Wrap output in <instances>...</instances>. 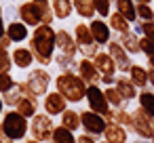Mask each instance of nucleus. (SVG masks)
<instances>
[{
	"label": "nucleus",
	"mask_w": 154,
	"mask_h": 143,
	"mask_svg": "<svg viewBox=\"0 0 154 143\" xmlns=\"http://www.w3.org/2000/svg\"><path fill=\"white\" fill-rule=\"evenodd\" d=\"M30 49L36 57V63L40 67H49L55 61V51H57V30L51 25H38L32 30V40Z\"/></svg>",
	"instance_id": "f257e3e1"
},
{
	"label": "nucleus",
	"mask_w": 154,
	"mask_h": 143,
	"mask_svg": "<svg viewBox=\"0 0 154 143\" xmlns=\"http://www.w3.org/2000/svg\"><path fill=\"white\" fill-rule=\"evenodd\" d=\"M53 82H55V91L61 93L68 103H80L82 99H87L89 84L76 72H59Z\"/></svg>",
	"instance_id": "f03ea898"
},
{
	"label": "nucleus",
	"mask_w": 154,
	"mask_h": 143,
	"mask_svg": "<svg viewBox=\"0 0 154 143\" xmlns=\"http://www.w3.org/2000/svg\"><path fill=\"white\" fill-rule=\"evenodd\" d=\"M0 126L5 130V137L15 143H23L30 135V120L21 116L17 109H9L0 120Z\"/></svg>",
	"instance_id": "7ed1b4c3"
},
{
	"label": "nucleus",
	"mask_w": 154,
	"mask_h": 143,
	"mask_svg": "<svg viewBox=\"0 0 154 143\" xmlns=\"http://www.w3.org/2000/svg\"><path fill=\"white\" fill-rule=\"evenodd\" d=\"M53 130H55V122H53V118L49 114H36L30 120V135L36 141L49 143L51 137H53Z\"/></svg>",
	"instance_id": "20e7f679"
},
{
	"label": "nucleus",
	"mask_w": 154,
	"mask_h": 143,
	"mask_svg": "<svg viewBox=\"0 0 154 143\" xmlns=\"http://www.w3.org/2000/svg\"><path fill=\"white\" fill-rule=\"evenodd\" d=\"M26 80H28L32 93H34L38 99H42V97L49 93V86H51V82H53V76L49 74L47 67H32V70L28 72V78H26Z\"/></svg>",
	"instance_id": "39448f33"
},
{
	"label": "nucleus",
	"mask_w": 154,
	"mask_h": 143,
	"mask_svg": "<svg viewBox=\"0 0 154 143\" xmlns=\"http://www.w3.org/2000/svg\"><path fill=\"white\" fill-rule=\"evenodd\" d=\"M87 103H89L91 112H97L101 116L112 112V107H110V103L106 99V91L99 84H89V88H87Z\"/></svg>",
	"instance_id": "423d86ee"
},
{
	"label": "nucleus",
	"mask_w": 154,
	"mask_h": 143,
	"mask_svg": "<svg viewBox=\"0 0 154 143\" xmlns=\"http://www.w3.org/2000/svg\"><path fill=\"white\" fill-rule=\"evenodd\" d=\"M80 122H82V130H85V133H89V135H93V137L103 135V133H106V128H108V120H106L101 114L91 112V109L80 112Z\"/></svg>",
	"instance_id": "0eeeda50"
},
{
	"label": "nucleus",
	"mask_w": 154,
	"mask_h": 143,
	"mask_svg": "<svg viewBox=\"0 0 154 143\" xmlns=\"http://www.w3.org/2000/svg\"><path fill=\"white\" fill-rule=\"evenodd\" d=\"M17 13H19V21H23L28 28H38V25H42V17H40V7H38V2H34V0H28V2H21L19 4V9H17Z\"/></svg>",
	"instance_id": "6e6552de"
},
{
	"label": "nucleus",
	"mask_w": 154,
	"mask_h": 143,
	"mask_svg": "<svg viewBox=\"0 0 154 143\" xmlns=\"http://www.w3.org/2000/svg\"><path fill=\"white\" fill-rule=\"evenodd\" d=\"M42 109H45V114H49L51 118H55V116H61L68 109V101H66V97L61 93H57V91L51 93L49 91L42 97Z\"/></svg>",
	"instance_id": "1a4fd4ad"
},
{
	"label": "nucleus",
	"mask_w": 154,
	"mask_h": 143,
	"mask_svg": "<svg viewBox=\"0 0 154 143\" xmlns=\"http://www.w3.org/2000/svg\"><path fill=\"white\" fill-rule=\"evenodd\" d=\"M108 53H110V57L114 59L116 70H120V72H131L133 63H131L129 53L122 49V44H120V42H116V40L112 42V40H110V44H108Z\"/></svg>",
	"instance_id": "9d476101"
},
{
	"label": "nucleus",
	"mask_w": 154,
	"mask_h": 143,
	"mask_svg": "<svg viewBox=\"0 0 154 143\" xmlns=\"http://www.w3.org/2000/svg\"><path fill=\"white\" fill-rule=\"evenodd\" d=\"M76 74H78L87 84H99V82H101V74H99V70L95 67L93 59H87V57H82V59L78 61V65H76Z\"/></svg>",
	"instance_id": "9b49d317"
},
{
	"label": "nucleus",
	"mask_w": 154,
	"mask_h": 143,
	"mask_svg": "<svg viewBox=\"0 0 154 143\" xmlns=\"http://www.w3.org/2000/svg\"><path fill=\"white\" fill-rule=\"evenodd\" d=\"M11 55H13V65L17 70H23V72L32 70V65L36 61V57H34V53H32L30 46H15L11 51Z\"/></svg>",
	"instance_id": "f8f14e48"
},
{
	"label": "nucleus",
	"mask_w": 154,
	"mask_h": 143,
	"mask_svg": "<svg viewBox=\"0 0 154 143\" xmlns=\"http://www.w3.org/2000/svg\"><path fill=\"white\" fill-rule=\"evenodd\" d=\"M91 34H93V38H95V42L101 46V44H110V38H112V28H110V23H106L101 17H95V19H91Z\"/></svg>",
	"instance_id": "ddd939ff"
},
{
	"label": "nucleus",
	"mask_w": 154,
	"mask_h": 143,
	"mask_svg": "<svg viewBox=\"0 0 154 143\" xmlns=\"http://www.w3.org/2000/svg\"><path fill=\"white\" fill-rule=\"evenodd\" d=\"M57 51L68 55V57H76L78 53V44L74 40V36L68 30H57Z\"/></svg>",
	"instance_id": "4468645a"
},
{
	"label": "nucleus",
	"mask_w": 154,
	"mask_h": 143,
	"mask_svg": "<svg viewBox=\"0 0 154 143\" xmlns=\"http://www.w3.org/2000/svg\"><path fill=\"white\" fill-rule=\"evenodd\" d=\"M7 36L15 42H23L30 38V28L23 23V21H9L7 23Z\"/></svg>",
	"instance_id": "2eb2a0df"
},
{
	"label": "nucleus",
	"mask_w": 154,
	"mask_h": 143,
	"mask_svg": "<svg viewBox=\"0 0 154 143\" xmlns=\"http://www.w3.org/2000/svg\"><path fill=\"white\" fill-rule=\"evenodd\" d=\"M93 63H95V67L99 70V74L101 76H114V72H116V63H114V59L110 57V53H97L95 57H93Z\"/></svg>",
	"instance_id": "dca6fc26"
},
{
	"label": "nucleus",
	"mask_w": 154,
	"mask_h": 143,
	"mask_svg": "<svg viewBox=\"0 0 154 143\" xmlns=\"http://www.w3.org/2000/svg\"><path fill=\"white\" fill-rule=\"evenodd\" d=\"M103 141L108 143H127V130L118 122H108V128L103 133Z\"/></svg>",
	"instance_id": "f3484780"
},
{
	"label": "nucleus",
	"mask_w": 154,
	"mask_h": 143,
	"mask_svg": "<svg viewBox=\"0 0 154 143\" xmlns=\"http://www.w3.org/2000/svg\"><path fill=\"white\" fill-rule=\"evenodd\" d=\"M15 109H17L21 116H26L28 120H32V118L38 114V97H21L19 103L15 105Z\"/></svg>",
	"instance_id": "a211bd4d"
},
{
	"label": "nucleus",
	"mask_w": 154,
	"mask_h": 143,
	"mask_svg": "<svg viewBox=\"0 0 154 143\" xmlns=\"http://www.w3.org/2000/svg\"><path fill=\"white\" fill-rule=\"evenodd\" d=\"M51 7H53V13H55V19H70L72 13H74V2L72 0H51Z\"/></svg>",
	"instance_id": "6ab92c4d"
},
{
	"label": "nucleus",
	"mask_w": 154,
	"mask_h": 143,
	"mask_svg": "<svg viewBox=\"0 0 154 143\" xmlns=\"http://www.w3.org/2000/svg\"><path fill=\"white\" fill-rule=\"evenodd\" d=\"M59 120H61V126H66L68 130H72V133H76V130H80L82 128V122H80V112H76V109H66L61 116H59Z\"/></svg>",
	"instance_id": "aec40b11"
},
{
	"label": "nucleus",
	"mask_w": 154,
	"mask_h": 143,
	"mask_svg": "<svg viewBox=\"0 0 154 143\" xmlns=\"http://www.w3.org/2000/svg\"><path fill=\"white\" fill-rule=\"evenodd\" d=\"M74 2V13H78L80 19H95V2L93 0H72Z\"/></svg>",
	"instance_id": "412c9836"
},
{
	"label": "nucleus",
	"mask_w": 154,
	"mask_h": 143,
	"mask_svg": "<svg viewBox=\"0 0 154 143\" xmlns=\"http://www.w3.org/2000/svg\"><path fill=\"white\" fill-rule=\"evenodd\" d=\"M118 42L122 44V49H125L129 55H137V53H141V49H139V38H137V34H133V32H125V34H120Z\"/></svg>",
	"instance_id": "4be33fe9"
},
{
	"label": "nucleus",
	"mask_w": 154,
	"mask_h": 143,
	"mask_svg": "<svg viewBox=\"0 0 154 143\" xmlns=\"http://www.w3.org/2000/svg\"><path fill=\"white\" fill-rule=\"evenodd\" d=\"M114 86H116L118 93L125 97V101H131V99L137 97V86H135L129 78H116V84H114Z\"/></svg>",
	"instance_id": "5701e85b"
},
{
	"label": "nucleus",
	"mask_w": 154,
	"mask_h": 143,
	"mask_svg": "<svg viewBox=\"0 0 154 143\" xmlns=\"http://www.w3.org/2000/svg\"><path fill=\"white\" fill-rule=\"evenodd\" d=\"M49 143H78V139H76V135L72 133V130H68L66 126H55V130H53V137H51V141Z\"/></svg>",
	"instance_id": "b1692460"
},
{
	"label": "nucleus",
	"mask_w": 154,
	"mask_h": 143,
	"mask_svg": "<svg viewBox=\"0 0 154 143\" xmlns=\"http://www.w3.org/2000/svg\"><path fill=\"white\" fill-rule=\"evenodd\" d=\"M129 80H131L137 88H143V86L150 82L148 70H143L141 65H133V67H131V72H129Z\"/></svg>",
	"instance_id": "393cba45"
},
{
	"label": "nucleus",
	"mask_w": 154,
	"mask_h": 143,
	"mask_svg": "<svg viewBox=\"0 0 154 143\" xmlns=\"http://www.w3.org/2000/svg\"><path fill=\"white\" fill-rule=\"evenodd\" d=\"M116 11L129 21L137 19V7L133 4V0H116Z\"/></svg>",
	"instance_id": "a878e982"
},
{
	"label": "nucleus",
	"mask_w": 154,
	"mask_h": 143,
	"mask_svg": "<svg viewBox=\"0 0 154 143\" xmlns=\"http://www.w3.org/2000/svg\"><path fill=\"white\" fill-rule=\"evenodd\" d=\"M129 23H131V21H129V19H125V17H122L118 11L110 15V28H112L114 32H118V34L131 32V25H129Z\"/></svg>",
	"instance_id": "bb28decb"
},
{
	"label": "nucleus",
	"mask_w": 154,
	"mask_h": 143,
	"mask_svg": "<svg viewBox=\"0 0 154 143\" xmlns=\"http://www.w3.org/2000/svg\"><path fill=\"white\" fill-rule=\"evenodd\" d=\"M103 91H106V99H108V103H110L112 109H120V107L125 105V97L118 93L116 86H108V88H103Z\"/></svg>",
	"instance_id": "cd10ccee"
},
{
	"label": "nucleus",
	"mask_w": 154,
	"mask_h": 143,
	"mask_svg": "<svg viewBox=\"0 0 154 143\" xmlns=\"http://www.w3.org/2000/svg\"><path fill=\"white\" fill-rule=\"evenodd\" d=\"M61 72H74L76 70V65H78V61H74V57H68V55H63V53H59V55H55V61H53Z\"/></svg>",
	"instance_id": "c85d7f7f"
},
{
	"label": "nucleus",
	"mask_w": 154,
	"mask_h": 143,
	"mask_svg": "<svg viewBox=\"0 0 154 143\" xmlns=\"http://www.w3.org/2000/svg\"><path fill=\"white\" fill-rule=\"evenodd\" d=\"M139 107H141L150 118H154V93L143 91V93L139 95Z\"/></svg>",
	"instance_id": "c756f323"
},
{
	"label": "nucleus",
	"mask_w": 154,
	"mask_h": 143,
	"mask_svg": "<svg viewBox=\"0 0 154 143\" xmlns=\"http://www.w3.org/2000/svg\"><path fill=\"white\" fill-rule=\"evenodd\" d=\"M15 86H17V80L13 78L11 72H0V95L11 93Z\"/></svg>",
	"instance_id": "7c9ffc66"
},
{
	"label": "nucleus",
	"mask_w": 154,
	"mask_h": 143,
	"mask_svg": "<svg viewBox=\"0 0 154 143\" xmlns=\"http://www.w3.org/2000/svg\"><path fill=\"white\" fill-rule=\"evenodd\" d=\"M93 2H95V11H97V15H99L101 19L112 15V0H93Z\"/></svg>",
	"instance_id": "2f4dec72"
},
{
	"label": "nucleus",
	"mask_w": 154,
	"mask_h": 143,
	"mask_svg": "<svg viewBox=\"0 0 154 143\" xmlns=\"http://www.w3.org/2000/svg\"><path fill=\"white\" fill-rule=\"evenodd\" d=\"M40 7V17H42V25H51L53 19H55V13H53V7L49 2H42L38 4Z\"/></svg>",
	"instance_id": "473e14b6"
},
{
	"label": "nucleus",
	"mask_w": 154,
	"mask_h": 143,
	"mask_svg": "<svg viewBox=\"0 0 154 143\" xmlns=\"http://www.w3.org/2000/svg\"><path fill=\"white\" fill-rule=\"evenodd\" d=\"M137 19H141V21H154V9L150 4H137Z\"/></svg>",
	"instance_id": "72a5a7b5"
},
{
	"label": "nucleus",
	"mask_w": 154,
	"mask_h": 143,
	"mask_svg": "<svg viewBox=\"0 0 154 143\" xmlns=\"http://www.w3.org/2000/svg\"><path fill=\"white\" fill-rule=\"evenodd\" d=\"M13 70V55L11 51H0V72H11Z\"/></svg>",
	"instance_id": "f704fd0d"
},
{
	"label": "nucleus",
	"mask_w": 154,
	"mask_h": 143,
	"mask_svg": "<svg viewBox=\"0 0 154 143\" xmlns=\"http://www.w3.org/2000/svg\"><path fill=\"white\" fill-rule=\"evenodd\" d=\"M2 99H5V105H7V107H13V109H15V105H17L19 99H21V93H19L17 88H13L11 93H5Z\"/></svg>",
	"instance_id": "c9c22d12"
},
{
	"label": "nucleus",
	"mask_w": 154,
	"mask_h": 143,
	"mask_svg": "<svg viewBox=\"0 0 154 143\" xmlns=\"http://www.w3.org/2000/svg\"><path fill=\"white\" fill-rule=\"evenodd\" d=\"M139 49H141V53H143L146 57H154V42H152L150 38L141 36V38H139Z\"/></svg>",
	"instance_id": "e433bc0d"
},
{
	"label": "nucleus",
	"mask_w": 154,
	"mask_h": 143,
	"mask_svg": "<svg viewBox=\"0 0 154 143\" xmlns=\"http://www.w3.org/2000/svg\"><path fill=\"white\" fill-rule=\"evenodd\" d=\"M141 28H143V36L154 42V21H141Z\"/></svg>",
	"instance_id": "4c0bfd02"
},
{
	"label": "nucleus",
	"mask_w": 154,
	"mask_h": 143,
	"mask_svg": "<svg viewBox=\"0 0 154 143\" xmlns=\"http://www.w3.org/2000/svg\"><path fill=\"white\" fill-rule=\"evenodd\" d=\"M76 139H78V143H97V141H95V137H93V135H89V133H82V135H78Z\"/></svg>",
	"instance_id": "58836bf2"
},
{
	"label": "nucleus",
	"mask_w": 154,
	"mask_h": 143,
	"mask_svg": "<svg viewBox=\"0 0 154 143\" xmlns=\"http://www.w3.org/2000/svg\"><path fill=\"white\" fill-rule=\"evenodd\" d=\"M11 44H13V40H11L9 36L0 38V51H9V49H11Z\"/></svg>",
	"instance_id": "ea45409f"
},
{
	"label": "nucleus",
	"mask_w": 154,
	"mask_h": 143,
	"mask_svg": "<svg viewBox=\"0 0 154 143\" xmlns=\"http://www.w3.org/2000/svg\"><path fill=\"white\" fill-rule=\"evenodd\" d=\"M7 36V21L2 17V13H0V38H5Z\"/></svg>",
	"instance_id": "a19ab883"
},
{
	"label": "nucleus",
	"mask_w": 154,
	"mask_h": 143,
	"mask_svg": "<svg viewBox=\"0 0 154 143\" xmlns=\"http://www.w3.org/2000/svg\"><path fill=\"white\" fill-rule=\"evenodd\" d=\"M7 114V105H5V99H2V95H0V120H2V116Z\"/></svg>",
	"instance_id": "79ce46f5"
},
{
	"label": "nucleus",
	"mask_w": 154,
	"mask_h": 143,
	"mask_svg": "<svg viewBox=\"0 0 154 143\" xmlns=\"http://www.w3.org/2000/svg\"><path fill=\"white\" fill-rule=\"evenodd\" d=\"M148 76H150V84L154 86V70H150V72H148Z\"/></svg>",
	"instance_id": "37998d69"
},
{
	"label": "nucleus",
	"mask_w": 154,
	"mask_h": 143,
	"mask_svg": "<svg viewBox=\"0 0 154 143\" xmlns=\"http://www.w3.org/2000/svg\"><path fill=\"white\" fill-rule=\"evenodd\" d=\"M133 2H137V4H150L152 0H133Z\"/></svg>",
	"instance_id": "c03bdc74"
},
{
	"label": "nucleus",
	"mask_w": 154,
	"mask_h": 143,
	"mask_svg": "<svg viewBox=\"0 0 154 143\" xmlns=\"http://www.w3.org/2000/svg\"><path fill=\"white\" fill-rule=\"evenodd\" d=\"M148 65H150V70H154V57H148Z\"/></svg>",
	"instance_id": "a18cd8bd"
},
{
	"label": "nucleus",
	"mask_w": 154,
	"mask_h": 143,
	"mask_svg": "<svg viewBox=\"0 0 154 143\" xmlns=\"http://www.w3.org/2000/svg\"><path fill=\"white\" fill-rule=\"evenodd\" d=\"M23 143H42V141H36V139H32V137H30V139H26Z\"/></svg>",
	"instance_id": "49530a36"
},
{
	"label": "nucleus",
	"mask_w": 154,
	"mask_h": 143,
	"mask_svg": "<svg viewBox=\"0 0 154 143\" xmlns=\"http://www.w3.org/2000/svg\"><path fill=\"white\" fill-rule=\"evenodd\" d=\"M0 143H15V141H11V139H7V137H5V139L0 141Z\"/></svg>",
	"instance_id": "de8ad7c7"
},
{
	"label": "nucleus",
	"mask_w": 154,
	"mask_h": 143,
	"mask_svg": "<svg viewBox=\"0 0 154 143\" xmlns=\"http://www.w3.org/2000/svg\"><path fill=\"white\" fill-rule=\"evenodd\" d=\"M5 139V130H2V126H0V141Z\"/></svg>",
	"instance_id": "09e8293b"
},
{
	"label": "nucleus",
	"mask_w": 154,
	"mask_h": 143,
	"mask_svg": "<svg viewBox=\"0 0 154 143\" xmlns=\"http://www.w3.org/2000/svg\"><path fill=\"white\" fill-rule=\"evenodd\" d=\"M135 143H150V141H148V139H137Z\"/></svg>",
	"instance_id": "8fccbe9b"
},
{
	"label": "nucleus",
	"mask_w": 154,
	"mask_h": 143,
	"mask_svg": "<svg viewBox=\"0 0 154 143\" xmlns=\"http://www.w3.org/2000/svg\"><path fill=\"white\" fill-rule=\"evenodd\" d=\"M34 2H38V4H42V2H49V0H34Z\"/></svg>",
	"instance_id": "3c124183"
},
{
	"label": "nucleus",
	"mask_w": 154,
	"mask_h": 143,
	"mask_svg": "<svg viewBox=\"0 0 154 143\" xmlns=\"http://www.w3.org/2000/svg\"><path fill=\"white\" fill-rule=\"evenodd\" d=\"M7 2H15V0H7Z\"/></svg>",
	"instance_id": "603ef678"
},
{
	"label": "nucleus",
	"mask_w": 154,
	"mask_h": 143,
	"mask_svg": "<svg viewBox=\"0 0 154 143\" xmlns=\"http://www.w3.org/2000/svg\"><path fill=\"white\" fill-rule=\"evenodd\" d=\"M0 13H2V4H0Z\"/></svg>",
	"instance_id": "864d4df0"
},
{
	"label": "nucleus",
	"mask_w": 154,
	"mask_h": 143,
	"mask_svg": "<svg viewBox=\"0 0 154 143\" xmlns=\"http://www.w3.org/2000/svg\"><path fill=\"white\" fill-rule=\"evenodd\" d=\"M103 143H108V141H103Z\"/></svg>",
	"instance_id": "5fc2aeb1"
}]
</instances>
